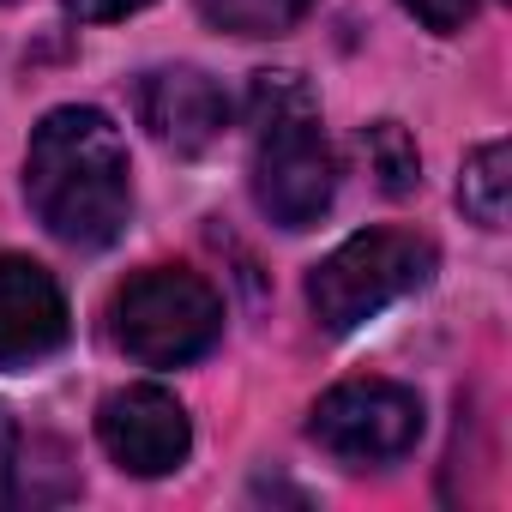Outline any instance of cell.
<instances>
[{
	"mask_svg": "<svg viewBox=\"0 0 512 512\" xmlns=\"http://www.w3.org/2000/svg\"><path fill=\"white\" fill-rule=\"evenodd\" d=\"M145 7H151V0H67V13L85 19V25H115V19L145 13Z\"/></svg>",
	"mask_w": 512,
	"mask_h": 512,
	"instance_id": "obj_14",
	"label": "cell"
},
{
	"mask_svg": "<svg viewBox=\"0 0 512 512\" xmlns=\"http://www.w3.org/2000/svg\"><path fill=\"white\" fill-rule=\"evenodd\" d=\"M247 187L278 229H314L338 199V157L320 127V103L302 73H253L247 91Z\"/></svg>",
	"mask_w": 512,
	"mask_h": 512,
	"instance_id": "obj_2",
	"label": "cell"
},
{
	"mask_svg": "<svg viewBox=\"0 0 512 512\" xmlns=\"http://www.w3.org/2000/svg\"><path fill=\"white\" fill-rule=\"evenodd\" d=\"M19 422H13V410L0 404V506L13 500V482H19Z\"/></svg>",
	"mask_w": 512,
	"mask_h": 512,
	"instance_id": "obj_13",
	"label": "cell"
},
{
	"mask_svg": "<svg viewBox=\"0 0 512 512\" xmlns=\"http://www.w3.org/2000/svg\"><path fill=\"white\" fill-rule=\"evenodd\" d=\"M67 332H73V314L55 272L37 260H19V253L0 260V374L55 356Z\"/></svg>",
	"mask_w": 512,
	"mask_h": 512,
	"instance_id": "obj_8",
	"label": "cell"
},
{
	"mask_svg": "<svg viewBox=\"0 0 512 512\" xmlns=\"http://www.w3.org/2000/svg\"><path fill=\"white\" fill-rule=\"evenodd\" d=\"M109 338L139 368H187L223 338V302L193 266H145L109 296Z\"/></svg>",
	"mask_w": 512,
	"mask_h": 512,
	"instance_id": "obj_4",
	"label": "cell"
},
{
	"mask_svg": "<svg viewBox=\"0 0 512 512\" xmlns=\"http://www.w3.org/2000/svg\"><path fill=\"white\" fill-rule=\"evenodd\" d=\"M229 115H235L229 91L211 73H199V67H157V73L139 79V121L175 157L211 151L223 139Z\"/></svg>",
	"mask_w": 512,
	"mask_h": 512,
	"instance_id": "obj_7",
	"label": "cell"
},
{
	"mask_svg": "<svg viewBox=\"0 0 512 512\" xmlns=\"http://www.w3.org/2000/svg\"><path fill=\"white\" fill-rule=\"evenodd\" d=\"M404 13L434 37H458L476 19V0H404Z\"/></svg>",
	"mask_w": 512,
	"mask_h": 512,
	"instance_id": "obj_12",
	"label": "cell"
},
{
	"mask_svg": "<svg viewBox=\"0 0 512 512\" xmlns=\"http://www.w3.org/2000/svg\"><path fill=\"white\" fill-rule=\"evenodd\" d=\"M434 266L440 253L416 229H356L308 272V314L320 332L344 338L398 308L404 296H416L434 278Z\"/></svg>",
	"mask_w": 512,
	"mask_h": 512,
	"instance_id": "obj_3",
	"label": "cell"
},
{
	"mask_svg": "<svg viewBox=\"0 0 512 512\" xmlns=\"http://www.w3.org/2000/svg\"><path fill=\"white\" fill-rule=\"evenodd\" d=\"M199 19L211 31H229V37H290L314 0H193Z\"/></svg>",
	"mask_w": 512,
	"mask_h": 512,
	"instance_id": "obj_10",
	"label": "cell"
},
{
	"mask_svg": "<svg viewBox=\"0 0 512 512\" xmlns=\"http://www.w3.org/2000/svg\"><path fill=\"white\" fill-rule=\"evenodd\" d=\"M25 199L67 247H109L133 217L127 139L103 109H49L25 151Z\"/></svg>",
	"mask_w": 512,
	"mask_h": 512,
	"instance_id": "obj_1",
	"label": "cell"
},
{
	"mask_svg": "<svg viewBox=\"0 0 512 512\" xmlns=\"http://www.w3.org/2000/svg\"><path fill=\"white\" fill-rule=\"evenodd\" d=\"M308 440L344 464H392L422 440V398L404 380H338L308 410Z\"/></svg>",
	"mask_w": 512,
	"mask_h": 512,
	"instance_id": "obj_5",
	"label": "cell"
},
{
	"mask_svg": "<svg viewBox=\"0 0 512 512\" xmlns=\"http://www.w3.org/2000/svg\"><path fill=\"white\" fill-rule=\"evenodd\" d=\"M458 205L464 217H476L482 229H500L506 223V205H512V145L506 139H488L464 157V175H458Z\"/></svg>",
	"mask_w": 512,
	"mask_h": 512,
	"instance_id": "obj_9",
	"label": "cell"
},
{
	"mask_svg": "<svg viewBox=\"0 0 512 512\" xmlns=\"http://www.w3.org/2000/svg\"><path fill=\"white\" fill-rule=\"evenodd\" d=\"M362 151H368V163H374V175H380V187H386L392 199H404V193H416V187H422L416 139H410L398 121H374V127L362 133Z\"/></svg>",
	"mask_w": 512,
	"mask_h": 512,
	"instance_id": "obj_11",
	"label": "cell"
},
{
	"mask_svg": "<svg viewBox=\"0 0 512 512\" xmlns=\"http://www.w3.org/2000/svg\"><path fill=\"white\" fill-rule=\"evenodd\" d=\"M0 7H13V0H0Z\"/></svg>",
	"mask_w": 512,
	"mask_h": 512,
	"instance_id": "obj_15",
	"label": "cell"
},
{
	"mask_svg": "<svg viewBox=\"0 0 512 512\" xmlns=\"http://www.w3.org/2000/svg\"><path fill=\"white\" fill-rule=\"evenodd\" d=\"M97 440L127 476H169L193 452V422L163 386H121L97 410Z\"/></svg>",
	"mask_w": 512,
	"mask_h": 512,
	"instance_id": "obj_6",
	"label": "cell"
}]
</instances>
